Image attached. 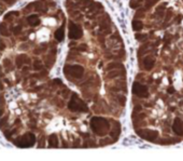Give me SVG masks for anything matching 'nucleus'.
Here are the masks:
<instances>
[{
    "instance_id": "nucleus-3",
    "label": "nucleus",
    "mask_w": 183,
    "mask_h": 161,
    "mask_svg": "<svg viewBox=\"0 0 183 161\" xmlns=\"http://www.w3.org/2000/svg\"><path fill=\"white\" fill-rule=\"evenodd\" d=\"M64 71L69 79H80L84 74V68L80 65H67Z\"/></svg>"
},
{
    "instance_id": "nucleus-8",
    "label": "nucleus",
    "mask_w": 183,
    "mask_h": 161,
    "mask_svg": "<svg viewBox=\"0 0 183 161\" xmlns=\"http://www.w3.org/2000/svg\"><path fill=\"white\" fill-rule=\"evenodd\" d=\"M172 129H174V131L178 134V135H183V122L181 121L179 118H177V119L174 120V123Z\"/></svg>"
},
{
    "instance_id": "nucleus-14",
    "label": "nucleus",
    "mask_w": 183,
    "mask_h": 161,
    "mask_svg": "<svg viewBox=\"0 0 183 161\" xmlns=\"http://www.w3.org/2000/svg\"><path fill=\"white\" fill-rule=\"evenodd\" d=\"M143 24L142 22L140 21H134L133 22V28H134V30H140L141 28H142Z\"/></svg>"
},
{
    "instance_id": "nucleus-12",
    "label": "nucleus",
    "mask_w": 183,
    "mask_h": 161,
    "mask_svg": "<svg viewBox=\"0 0 183 161\" xmlns=\"http://www.w3.org/2000/svg\"><path fill=\"white\" fill-rule=\"evenodd\" d=\"M143 65H144V68L148 70H150L151 68L154 66V60H153L151 56H148V57L144 58V61H143Z\"/></svg>"
},
{
    "instance_id": "nucleus-9",
    "label": "nucleus",
    "mask_w": 183,
    "mask_h": 161,
    "mask_svg": "<svg viewBox=\"0 0 183 161\" xmlns=\"http://www.w3.org/2000/svg\"><path fill=\"white\" fill-rule=\"evenodd\" d=\"M24 63H29V58L27 57V55L25 54H21L16 57V65L17 67H22Z\"/></svg>"
},
{
    "instance_id": "nucleus-20",
    "label": "nucleus",
    "mask_w": 183,
    "mask_h": 161,
    "mask_svg": "<svg viewBox=\"0 0 183 161\" xmlns=\"http://www.w3.org/2000/svg\"><path fill=\"white\" fill-rule=\"evenodd\" d=\"M148 1H151V2H152V5H153V3H154L155 1H157V0H148Z\"/></svg>"
},
{
    "instance_id": "nucleus-5",
    "label": "nucleus",
    "mask_w": 183,
    "mask_h": 161,
    "mask_svg": "<svg viewBox=\"0 0 183 161\" xmlns=\"http://www.w3.org/2000/svg\"><path fill=\"white\" fill-rule=\"evenodd\" d=\"M82 35H83L82 28H81L79 25H77V24L70 22V23H69V38L75 40V39L81 38Z\"/></svg>"
},
{
    "instance_id": "nucleus-4",
    "label": "nucleus",
    "mask_w": 183,
    "mask_h": 161,
    "mask_svg": "<svg viewBox=\"0 0 183 161\" xmlns=\"http://www.w3.org/2000/svg\"><path fill=\"white\" fill-rule=\"evenodd\" d=\"M36 143V136L32 133H26L23 136L18 138V140L14 141V144L21 148H26V147H31Z\"/></svg>"
},
{
    "instance_id": "nucleus-7",
    "label": "nucleus",
    "mask_w": 183,
    "mask_h": 161,
    "mask_svg": "<svg viewBox=\"0 0 183 161\" xmlns=\"http://www.w3.org/2000/svg\"><path fill=\"white\" fill-rule=\"evenodd\" d=\"M138 134L142 138L148 140V141H154L158 136L157 131H152V130H139Z\"/></svg>"
},
{
    "instance_id": "nucleus-16",
    "label": "nucleus",
    "mask_w": 183,
    "mask_h": 161,
    "mask_svg": "<svg viewBox=\"0 0 183 161\" xmlns=\"http://www.w3.org/2000/svg\"><path fill=\"white\" fill-rule=\"evenodd\" d=\"M0 33H1V35H3V36H9L8 35V31H7V27H5V24H1V25H0Z\"/></svg>"
},
{
    "instance_id": "nucleus-19",
    "label": "nucleus",
    "mask_w": 183,
    "mask_h": 161,
    "mask_svg": "<svg viewBox=\"0 0 183 161\" xmlns=\"http://www.w3.org/2000/svg\"><path fill=\"white\" fill-rule=\"evenodd\" d=\"M136 38L137 39H139V40H143V39H146V36L144 35V36H136Z\"/></svg>"
},
{
    "instance_id": "nucleus-17",
    "label": "nucleus",
    "mask_w": 183,
    "mask_h": 161,
    "mask_svg": "<svg viewBox=\"0 0 183 161\" xmlns=\"http://www.w3.org/2000/svg\"><path fill=\"white\" fill-rule=\"evenodd\" d=\"M116 67H122V65L121 64H116V63H114V64H110V65H108V69H111V68H116Z\"/></svg>"
},
{
    "instance_id": "nucleus-10",
    "label": "nucleus",
    "mask_w": 183,
    "mask_h": 161,
    "mask_svg": "<svg viewBox=\"0 0 183 161\" xmlns=\"http://www.w3.org/2000/svg\"><path fill=\"white\" fill-rule=\"evenodd\" d=\"M27 22H28V24L30 26H38L39 24H40V19L37 16V15H30V16L27 17Z\"/></svg>"
},
{
    "instance_id": "nucleus-13",
    "label": "nucleus",
    "mask_w": 183,
    "mask_h": 161,
    "mask_svg": "<svg viewBox=\"0 0 183 161\" xmlns=\"http://www.w3.org/2000/svg\"><path fill=\"white\" fill-rule=\"evenodd\" d=\"M55 38H56L57 41H63L64 40V29L63 28H59L55 31Z\"/></svg>"
},
{
    "instance_id": "nucleus-11",
    "label": "nucleus",
    "mask_w": 183,
    "mask_h": 161,
    "mask_svg": "<svg viewBox=\"0 0 183 161\" xmlns=\"http://www.w3.org/2000/svg\"><path fill=\"white\" fill-rule=\"evenodd\" d=\"M49 145H50V147H52V148H57L58 147V138H57L56 134H53V135L50 136Z\"/></svg>"
},
{
    "instance_id": "nucleus-15",
    "label": "nucleus",
    "mask_w": 183,
    "mask_h": 161,
    "mask_svg": "<svg viewBox=\"0 0 183 161\" xmlns=\"http://www.w3.org/2000/svg\"><path fill=\"white\" fill-rule=\"evenodd\" d=\"M33 68H35V70H41L43 68L42 62L39 61V60H37V61L33 63Z\"/></svg>"
},
{
    "instance_id": "nucleus-18",
    "label": "nucleus",
    "mask_w": 183,
    "mask_h": 161,
    "mask_svg": "<svg viewBox=\"0 0 183 161\" xmlns=\"http://www.w3.org/2000/svg\"><path fill=\"white\" fill-rule=\"evenodd\" d=\"M21 30H22V27H21V26H18V27H15L14 29H13V31H14L15 35H17L18 33H21Z\"/></svg>"
},
{
    "instance_id": "nucleus-2",
    "label": "nucleus",
    "mask_w": 183,
    "mask_h": 161,
    "mask_svg": "<svg viewBox=\"0 0 183 161\" xmlns=\"http://www.w3.org/2000/svg\"><path fill=\"white\" fill-rule=\"evenodd\" d=\"M68 107L70 110L72 111H83V112H86L88 110L87 106L85 105V103L81 100L77 94H72L71 96V100L68 104Z\"/></svg>"
},
{
    "instance_id": "nucleus-6",
    "label": "nucleus",
    "mask_w": 183,
    "mask_h": 161,
    "mask_svg": "<svg viewBox=\"0 0 183 161\" xmlns=\"http://www.w3.org/2000/svg\"><path fill=\"white\" fill-rule=\"evenodd\" d=\"M133 93L137 96H140V97H146L149 95L148 88L140 84L139 82H135L133 84Z\"/></svg>"
},
{
    "instance_id": "nucleus-1",
    "label": "nucleus",
    "mask_w": 183,
    "mask_h": 161,
    "mask_svg": "<svg viewBox=\"0 0 183 161\" xmlns=\"http://www.w3.org/2000/svg\"><path fill=\"white\" fill-rule=\"evenodd\" d=\"M91 128L94 133L98 136L106 135L110 130V123L102 117H94L91 121Z\"/></svg>"
}]
</instances>
